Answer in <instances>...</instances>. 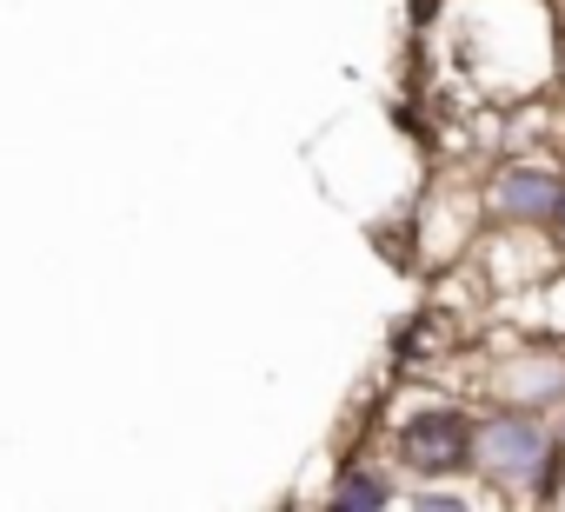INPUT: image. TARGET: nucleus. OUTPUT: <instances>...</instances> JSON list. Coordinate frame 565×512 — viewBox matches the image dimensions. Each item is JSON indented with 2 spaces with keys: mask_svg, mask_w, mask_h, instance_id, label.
I'll return each mask as SVG.
<instances>
[{
  "mask_svg": "<svg viewBox=\"0 0 565 512\" xmlns=\"http://www.w3.org/2000/svg\"><path fill=\"white\" fill-rule=\"evenodd\" d=\"M552 439H558L552 413L486 399V406H472V479H486V492L512 499V492H525L539 479Z\"/></svg>",
  "mask_w": 565,
  "mask_h": 512,
  "instance_id": "nucleus-1",
  "label": "nucleus"
},
{
  "mask_svg": "<svg viewBox=\"0 0 565 512\" xmlns=\"http://www.w3.org/2000/svg\"><path fill=\"white\" fill-rule=\"evenodd\" d=\"M393 459L413 479H472V406L426 399L419 413L393 419Z\"/></svg>",
  "mask_w": 565,
  "mask_h": 512,
  "instance_id": "nucleus-2",
  "label": "nucleus"
},
{
  "mask_svg": "<svg viewBox=\"0 0 565 512\" xmlns=\"http://www.w3.org/2000/svg\"><path fill=\"white\" fill-rule=\"evenodd\" d=\"M565 200V173L552 160H499L479 186V213L492 226H552Z\"/></svg>",
  "mask_w": 565,
  "mask_h": 512,
  "instance_id": "nucleus-3",
  "label": "nucleus"
},
{
  "mask_svg": "<svg viewBox=\"0 0 565 512\" xmlns=\"http://www.w3.org/2000/svg\"><path fill=\"white\" fill-rule=\"evenodd\" d=\"M486 399L532 406V413H558V406H565V346H558V340L512 346L505 360L486 366Z\"/></svg>",
  "mask_w": 565,
  "mask_h": 512,
  "instance_id": "nucleus-4",
  "label": "nucleus"
},
{
  "mask_svg": "<svg viewBox=\"0 0 565 512\" xmlns=\"http://www.w3.org/2000/svg\"><path fill=\"white\" fill-rule=\"evenodd\" d=\"M399 499H406L399 472H393L386 459H373V452H353V459L333 472V486H327V505H333V512H393Z\"/></svg>",
  "mask_w": 565,
  "mask_h": 512,
  "instance_id": "nucleus-5",
  "label": "nucleus"
},
{
  "mask_svg": "<svg viewBox=\"0 0 565 512\" xmlns=\"http://www.w3.org/2000/svg\"><path fill=\"white\" fill-rule=\"evenodd\" d=\"M525 499H532V505H558V499H565V426H558V439H552V452H545L539 479L525 486Z\"/></svg>",
  "mask_w": 565,
  "mask_h": 512,
  "instance_id": "nucleus-6",
  "label": "nucleus"
},
{
  "mask_svg": "<svg viewBox=\"0 0 565 512\" xmlns=\"http://www.w3.org/2000/svg\"><path fill=\"white\" fill-rule=\"evenodd\" d=\"M552 233H558V239H565V200H558V213H552Z\"/></svg>",
  "mask_w": 565,
  "mask_h": 512,
  "instance_id": "nucleus-7",
  "label": "nucleus"
}]
</instances>
